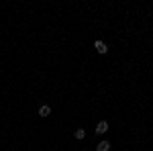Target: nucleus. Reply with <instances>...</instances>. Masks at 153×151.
Returning <instances> with one entry per match:
<instances>
[{
    "label": "nucleus",
    "instance_id": "nucleus-2",
    "mask_svg": "<svg viewBox=\"0 0 153 151\" xmlns=\"http://www.w3.org/2000/svg\"><path fill=\"white\" fill-rule=\"evenodd\" d=\"M94 47H96V51H98V53H102V55H104L106 51H108L106 43H102V41H96V43H94Z\"/></svg>",
    "mask_w": 153,
    "mask_h": 151
},
{
    "label": "nucleus",
    "instance_id": "nucleus-5",
    "mask_svg": "<svg viewBox=\"0 0 153 151\" xmlns=\"http://www.w3.org/2000/svg\"><path fill=\"white\" fill-rule=\"evenodd\" d=\"M74 135H76V139H84V137H86V131H84V129H78Z\"/></svg>",
    "mask_w": 153,
    "mask_h": 151
},
{
    "label": "nucleus",
    "instance_id": "nucleus-1",
    "mask_svg": "<svg viewBox=\"0 0 153 151\" xmlns=\"http://www.w3.org/2000/svg\"><path fill=\"white\" fill-rule=\"evenodd\" d=\"M106 131H108V123H106V121H100V123L96 125V133L102 135V133H106Z\"/></svg>",
    "mask_w": 153,
    "mask_h": 151
},
{
    "label": "nucleus",
    "instance_id": "nucleus-3",
    "mask_svg": "<svg viewBox=\"0 0 153 151\" xmlns=\"http://www.w3.org/2000/svg\"><path fill=\"white\" fill-rule=\"evenodd\" d=\"M108 149H110V143L108 141H100L98 147H96V151H108Z\"/></svg>",
    "mask_w": 153,
    "mask_h": 151
},
{
    "label": "nucleus",
    "instance_id": "nucleus-4",
    "mask_svg": "<svg viewBox=\"0 0 153 151\" xmlns=\"http://www.w3.org/2000/svg\"><path fill=\"white\" fill-rule=\"evenodd\" d=\"M51 115V108H49V106H41V108H39V116H49Z\"/></svg>",
    "mask_w": 153,
    "mask_h": 151
}]
</instances>
